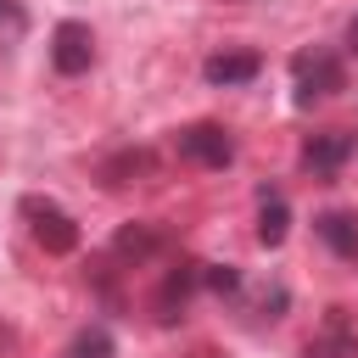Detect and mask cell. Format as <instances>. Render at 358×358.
Returning <instances> with one entry per match:
<instances>
[{
    "mask_svg": "<svg viewBox=\"0 0 358 358\" xmlns=\"http://www.w3.org/2000/svg\"><path fill=\"white\" fill-rule=\"evenodd\" d=\"M291 73H296V106H313V101H324V95L341 90V62L330 50H296Z\"/></svg>",
    "mask_w": 358,
    "mask_h": 358,
    "instance_id": "cell-1",
    "label": "cell"
},
{
    "mask_svg": "<svg viewBox=\"0 0 358 358\" xmlns=\"http://www.w3.org/2000/svg\"><path fill=\"white\" fill-rule=\"evenodd\" d=\"M22 218L34 224V241L50 252V257H67L73 246H78V224L56 207V201H45V196H28L22 201Z\"/></svg>",
    "mask_w": 358,
    "mask_h": 358,
    "instance_id": "cell-2",
    "label": "cell"
},
{
    "mask_svg": "<svg viewBox=\"0 0 358 358\" xmlns=\"http://www.w3.org/2000/svg\"><path fill=\"white\" fill-rule=\"evenodd\" d=\"M50 67L62 78H78V73L95 67V34H90V22H56V34H50Z\"/></svg>",
    "mask_w": 358,
    "mask_h": 358,
    "instance_id": "cell-3",
    "label": "cell"
},
{
    "mask_svg": "<svg viewBox=\"0 0 358 358\" xmlns=\"http://www.w3.org/2000/svg\"><path fill=\"white\" fill-rule=\"evenodd\" d=\"M179 157H190L201 168H229L235 162V140H229L224 123H190V129H179Z\"/></svg>",
    "mask_w": 358,
    "mask_h": 358,
    "instance_id": "cell-4",
    "label": "cell"
},
{
    "mask_svg": "<svg viewBox=\"0 0 358 358\" xmlns=\"http://www.w3.org/2000/svg\"><path fill=\"white\" fill-rule=\"evenodd\" d=\"M352 151H358V134H352V129H330V134H313V140L302 145V168H308V173H336Z\"/></svg>",
    "mask_w": 358,
    "mask_h": 358,
    "instance_id": "cell-5",
    "label": "cell"
},
{
    "mask_svg": "<svg viewBox=\"0 0 358 358\" xmlns=\"http://www.w3.org/2000/svg\"><path fill=\"white\" fill-rule=\"evenodd\" d=\"M257 67H263L257 50H218V56L201 62V78H207L213 90H235V84H252Z\"/></svg>",
    "mask_w": 358,
    "mask_h": 358,
    "instance_id": "cell-6",
    "label": "cell"
},
{
    "mask_svg": "<svg viewBox=\"0 0 358 358\" xmlns=\"http://www.w3.org/2000/svg\"><path fill=\"white\" fill-rule=\"evenodd\" d=\"M302 358H358V336H352V324H347V308H330L324 330L302 347Z\"/></svg>",
    "mask_w": 358,
    "mask_h": 358,
    "instance_id": "cell-7",
    "label": "cell"
},
{
    "mask_svg": "<svg viewBox=\"0 0 358 358\" xmlns=\"http://www.w3.org/2000/svg\"><path fill=\"white\" fill-rule=\"evenodd\" d=\"M196 280H201V263H179V268H168V280H162V291H157V319H162V324H173V319L185 313Z\"/></svg>",
    "mask_w": 358,
    "mask_h": 358,
    "instance_id": "cell-8",
    "label": "cell"
},
{
    "mask_svg": "<svg viewBox=\"0 0 358 358\" xmlns=\"http://www.w3.org/2000/svg\"><path fill=\"white\" fill-rule=\"evenodd\" d=\"M285 229H291L285 196H280V190H263V196H257V241H263V246H280Z\"/></svg>",
    "mask_w": 358,
    "mask_h": 358,
    "instance_id": "cell-9",
    "label": "cell"
},
{
    "mask_svg": "<svg viewBox=\"0 0 358 358\" xmlns=\"http://www.w3.org/2000/svg\"><path fill=\"white\" fill-rule=\"evenodd\" d=\"M319 241L336 252V257H358V218L352 213H319Z\"/></svg>",
    "mask_w": 358,
    "mask_h": 358,
    "instance_id": "cell-10",
    "label": "cell"
},
{
    "mask_svg": "<svg viewBox=\"0 0 358 358\" xmlns=\"http://www.w3.org/2000/svg\"><path fill=\"white\" fill-rule=\"evenodd\" d=\"M112 252L129 257V263H145L151 252H162V229H151V224H129V229H117Z\"/></svg>",
    "mask_w": 358,
    "mask_h": 358,
    "instance_id": "cell-11",
    "label": "cell"
},
{
    "mask_svg": "<svg viewBox=\"0 0 358 358\" xmlns=\"http://www.w3.org/2000/svg\"><path fill=\"white\" fill-rule=\"evenodd\" d=\"M117 347H112V330L106 324H90V330H78L73 341H67V352L62 358H112Z\"/></svg>",
    "mask_w": 358,
    "mask_h": 358,
    "instance_id": "cell-12",
    "label": "cell"
},
{
    "mask_svg": "<svg viewBox=\"0 0 358 358\" xmlns=\"http://www.w3.org/2000/svg\"><path fill=\"white\" fill-rule=\"evenodd\" d=\"M28 34V11L17 0H0V45H17Z\"/></svg>",
    "mask_w": 358,
    "mask_h": 358,
    "instance_id": "cell-13",
    "label": "cell"
},
{
    "mask_svg": "<svg viewBox=\"0 0 358 358\" xmlns=\"http://www.w3.org/2000/svg\"><path fill=\"white\" fill-rule=\"evenodd\" d=\"M201 280H207L218 296H235V291H241V268H229V263H213V268H201Z\"/></svg>",
    "mask_w": 358,
    "mask_h": 358,
    "instance_id": "cell-14",
    "label": "cell"
},
{
    "mask_svg": "<svg viewBox=\"0 0 358 358\" xmlns=\"http://www.w3.org/2000/svg\"><path fill=\"white\" fill-rule=\"evenodd\" d=\"M352 45H358V22H352Z\"/></svg>",
    "mask_w": 358,
    "mask_h": 358,
    "instance_id": "cell-15",
    "label": "cell"
}]
</instances>
